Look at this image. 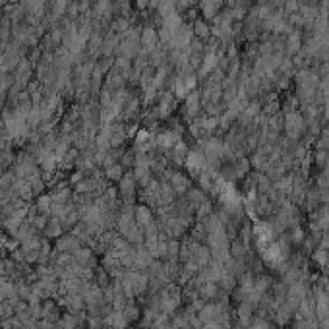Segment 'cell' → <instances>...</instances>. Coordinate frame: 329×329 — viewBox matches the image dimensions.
Segmentation results:
<instances>
[{
    "label": "cell",
    "mask_w": 329,
    "mask_h": 329,
    "mask_svg": "<svg viewBox=\"0 0 329 329\" xmlns=\"http://www.w3.org/2000/svg\"><path fill=\"white\" fill-rule=\"evenodd\" d=\"M105 323H106V327H111V329H128L130 327V321L124 317V314H122L120 310H113V312L105 317Z\"/></svg>",
    "instance_id": "7"
},
{
    "label": "cell",
    "mask_w": 329,
    "mask_h": 329,
    "mask_svg": "<svg viewBox=\"0 0 329 329\" xmlns=\"http://www.w3.org/2000/svg\"><path fill=\"white\" fill-rule=\"evenodd\" d=\"M78 248H82L80 238L72 233H64V235L54 240V250L60 254H74Z\"/></svg>",
    "instance_id": "3"
},
{
    "label": "cell",
    "mask_w": 329,
    "mask_h": 329,
    "mask_svg": "<svg viewBox=\"0 0 329 329\" xmlns=\"http://www.w3.org/2000/svg\"><path fill=\"white\" fill-rule=\"evenodd\" d=\"M124 173H126V171H124V167L120 163H113V164H108L106 169H103V175H105L106 180L117 182V184H118V180L124 177Z\"/></svg>",
    "instance_id": "10"
},
{
    "label": "cell",
    "mask_w": 329,
    "mask_h": 329,
    "mask_svg": "<svg viewBox=\"0 0 329 329\" xmlns=\"http://www.w3.org/2000/svg\"><path fill=\"white\" fill-rule=\"evenodd\" d=\"M74 261L80 265V267H87V269H97L99 267V258L93 252V248L89 246H82L78 248L74 254H72Z\"/></svg>",
    "instance_id": "2"
},
{
    "label": "cell",
    "mask_w": 329,
    "mask_h": 329,
    "mask_svg": "<svg viewBox=\"0 0 329 329\" xmlns=\"http://www.w3.org/2000/svg\"><path fill=\"white\" fill-rule=\"evenodd\" d=\"M283 128L287 130V138H291V140H300V136L306 132V120L304 117L300 115V113H289L287 118H285V122H283Z\"/></svg>",
    "instance_id": "1"
},
{
    "label": "cell",
    "mask_w": 329,
    "mask_h": 329,
    "mask_svg": "<svg viewBox=\"0 0 329 329\" xmlns=\"http://www.w3.org/2000/svg\"><path fill=\"white\" fill-rule=\"evenodd\" d=\"M184 198H186V201H188L190 205L194 207V209H198V205H200L201 201L207 198V194L203 192V190L200 188V186H192V188L184 194Z\"/></svg>",
    "instance_id": "9"
},
{
    "label": "cell",
    "mask_w": 329,
    "mask_h": 329,
    "mask_svg": "<svg viewBox=\"0 0 329 329\" xmlns=\"http://www.w3.org/2000/svg\"><path fill=\"white\" fill-rule=\"evenodd\" d=\"M85 329H106L105 317L87 316V321H85Z\"/></svg>",
    "instance_id": "13"
},
{
    "label": "cell",
    "mask_w": 329,
    "mask_h": 329,
    "mask_svg": "<svg viewBox=\"0 0 329 329\" xmlns=\"http://www.w3.org/2000/svg\"><path fill=\"white\" fill-rule=\"evenodd\" d=\"M64 233H66V231H64V227H62V221L57 219V217H50L47 227H45V231H43V236L48 238V240H57V238H60Z\"/></svg>",
    "instance_id": "6"
},
{
    "label": "cell",
    "mask_w": 329,
    "mask_h": 329,
    "mask_svg": "<svg viewBox=\"0 0 329 329\" xmlns=\"http://www.w3.org/2000/svg\"><path fill=\"white\" fill-rule=\"evenodd\" d=\"M169 184H171V188L175 190V194H177V196H184V194H186V192L194 186L192 177H190L188 173H180L178 169L175 171V175L171 177Z\"/></svg>",
    "instance_id": "4"
},
{
    "label": "cell",
    "mask_w": 329,
    "mask_h": 329,
    "mask_svg": "<svg viewBox=\"0 0 329 329\" xmlns=\"http://www.w3.org/2000/svg\"><path fill=\"white\" fill-rule=\"evenodd\" d=\"M118 163L124 167V171H134V164H136V151H134V147L132 149H124Z\"/></svg>",
    "instance_id": "12"
},
{
    "label": "cell",
    "mask_w": 329,
    "mask_h": 329,
    "mask_svg": "<svg viewBox=\"0 0 329 329\" xmlns=\"http://www.w3.org/2000/svg\"><path fill=\"white\" fill-rule=\"evenodd\" d=\"M134 219H136V223L143 229V227H147L149 223L155 221V211H153L151 207L143 205V203H138L136 209H134Z\"/></svg>",
    "instance_id": "5"
},
{
    "label": "cell",
    "mask_w": 329,
    "mask_h": 329,
    "mask_svg": "<svg viewBox=\"0 0 329 329\" xmlns=\"http://www.w3.org/2000/svg\"><path fill=\"white\" fill-rule=\"evenodd\" d=\"M50 207H52V198L50 194H41L35 198V209L43 215H48L50 217Z\"/></svg>",
    "instance_id": "11"
},
{
    "label": "cell",
    "mask_w": 329,
    "mask_h": 329,
    "mask_svg": "<svg viewBox=\"0 0 329 329\" xmlns=\"http://www.w3.org/2000/svg\"><path fill=\"white\" fill-rule=\"evenodd\" d=\"M141 312H143V308H141V304L136 302V298L128 300V304L122 308V314H124V317L128 319L130 323H132V321H140Z\"/></svg>",
    "instance_id": "8"
},
{
    "label": "cell",
    "mask_w": 329,
    "mask_h": 329,
    "mask_svg": "<svg viewBox=\"0 0 329 329\" xmlns=\"http://www.w3.org/2000/svg\"><path fill=\"white\" fill-rule=\"evenodd\" d=\"M128 329H130V327H128Z\"/></svg>",
    "instance_id": "14"
}]
</instances>
